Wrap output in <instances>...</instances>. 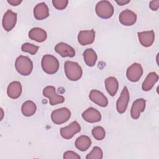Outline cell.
I'll list each match as a JSON object with an SVG mask.
<instances>
[{
    "label": "cell",
    "instance_id": "obj_1",
    "mask_svg": "<svg viewBox=\"0 0 159 159\" xmlns=\"http://www.w3.org/2000/svg\"><path fill=\"white\" fill-rule=\"evenodd\" d=\"M64 69L66 77L71 81H78L82 76V68L76 62L71 61H65Z\"/></svg>",
    "mask_w": 159,
    "mask_h": 159
},
{
    "label": "cell",
    "instance_id": "obj_2",
    "mask_svg": "<svg viewBox=\"0 0 159 159\" xmlns=\"http://www.w3.org/2000/svg\"><path fill=\"white\" fill-rule=\"evenodd\" d=\"M15 68L20 75L28 76L33 70V63L28 57L20 55L16 60Z\"/></svg>",
    "mask_w": 159,
    "mask_h": 159
},
{
    "label": "cell",
    "instance_id": "obj_3",
    "mask_svg": "<svg viewBox=\"0 0 159 159\" xmlns=\"http://www.w3.org/2000/svg\"><path fill=\"white\" fill-rule=\"evenodd\" d=\"M42 68L44 72L52 75L57 72L59 68V62L56 57L52 55H45L41 61Z\"/></svg>",
    "mask_w": 159,
    "mask_h": 159
},
{
    "label": "cell",
    "instance_id": "obj_4",
    "mask_svg": "<svg viewBox=\"0 0 159 159\" xmlns=\"http://www.w3.org/2000/svg\"><path fill=\"white\" fill-rule=\"evenodd\" d=\"M96 12L97 15L102 19H109L111 17L114 13V7L108 1H101L96 6Z\"/></svg>",
    "mask_w": 159,
    "mask_h": 159
},
{
    "label": "cell",
    "instance_id": "obj_5",
    "mask_svg": "<svg viewBox=\"0 0 159 159\" xmlns=\"http://www.w3.org/2000/svg\"><path fill=\"white\" fill-rule=\"evenodd\" d=\"M71 117V112L66 107H61L53 111L51 114V119L52 122L60 125L68 121Z\"/></svg>",
    "mask_w": 159,
    "mask_h": 159
},
{
    "label": "cell",
    "instance_id": "obj_6",
    "mask_svg": "<svg viewBox=\"0 0 159 159\" xmlns=\"http://www.w3.org/2000/svg\"><path fill=\"white\" fill-rule=\"evenodd\" d=\"M44 96L49 99V103L51 106L62 103L65 101V98L63 96L56 93L55 88L53 86H47L43 90Z\"/></svg>",
    "mask_w": 159,
    "mask_h": 159
},
{
    "label": "cell",
    "instance_id": "obj_7",
    "mask_svg": "<svg viewBox=\"0 0 159 159\" xmlns=\"http://www.w3.org/2000/svg\"><path fill=\"white\" fill-rule=\"evenodd\" d=\"M143 75V68L140 64L134 63L127 70L126 76L128 80L132 82L138 81Z\"/></svg>",
    "mask_w": 159,
    "mask_h": 159
},
{
    "label": "cell",
    "instance_id": "obj_8",
    "mask_svg": "<svg viewBox=\"0 0 159 159\" xmlns=\"http://www.w3.org/2000/svg\"><path fill=\"white\" fill-rule=\"evenodd\" d=\"M81 127L79 123L76 121H73L68 125L62 127L60 129V135L65 139H71L76 134L80 132Z\"/></svg>",
    "mask_w": 159,
    "mask_h": 159
},
{
    "label": "cell",
    "instance_id": "obj_9",
    "mask_svg": "<svg viewBox=\"0 0 159 159\" xmlns=\"http://www.w3.org/2000/svg\"><path fill=\"white\" fill-rule=\"evenodd\" d=\"M17 22V14L12 11L7 10L3 16L2 26L6 31H11Z\"/></svg>",
    "mask_w": 159,
    "mask_h": 159
},
{
    "label": "cell",
    "instance_id": "obj_10",
    "mask_svg": "<svg viewBox=\"0 0 159 159\" xmlns=\"http://www.w3.org/2000/svg\"><path fill=\"white\" fill-rule=\"evenodd\" d=\"M129 93L127 88L124 86L120 93V96L116 102V109L119 113L122 114L126 111L129 104Z\"/></svg>",
    "mask_w": 159,
    "mask_h": 159
},
{
    "label": "cell",
    "instance_id": "obj_11",
    "mask_svg": "<svg viewBox=\"0 0 159 159\" xmlns=\"http://www.w3.org/2000/svg\"><path fill=\"white\" fill-rule=\"evenodd\" d=\"M119 20L122 25L130 26L135 23L137 20V15L134 12L129 9H125L120 12Z\"/></svg>",
    "mask_w": 159,
    "mask_h": 159
},
{
    "label": "cell",
    "instance_id": "obj_12",
    "mask_svg": "<svg viewBox=\"0 0 159 159\" xmlns=\"http://www.w3.org/2000/svg\"><path fill=\"white\" fill-rule=\"evenodd\" d=\"M95 39V32L93 29L89 30H81L78 35V41L81 45L91 44Z\"/></svg>",
    "mask_w": 159,
    "mask_h": 159
},
{
    "label": "cell",
    "instance_id": "obj_13",
    "mask_svg": "<svg viewBox=\"0 0 159 159\" xmlns=\"http://www.w3.org/2000/svg\"><path fill=\"white\" fill-rule=\"evenodd\" d=\"M146 101L143 98H139L134 101L130 110L131 117L134 119H137L141 112H143L145 109Z\"/></svg>",
    "mask_w": 159,
    "mask_h": 159
},
{
    "label": "cell",
    "instance_id": "obj_14",
    "mask_svg": "<svg viewBox=\"0 0 159 159\" xmlns=\"http://www.w3.org/2000/svg\"><path fill=\"white\" fill-rule=\"evenodd\" d=\"M55 50L62 57H73L75 55L74 48L64 42L58 43L55 47Z\"/></svg>",
    "mask_w": 159,
    "mask_h": 159
},
{
    "label": "cell",
    "instance_id": "obj_15",
    "mask_svg": "<svg viewBox=\"0 0 159 159\" xmlns=\"http://www.w3.org/2000/svg\"><path fill=\"white\" fill-rule=\"evenodd\" d=\"M137 35L140 44L145 47H150L154 42L155 33L152 30L138 32Z\"/></svg>",
    "mask_w": 159,
    "mask_h": 159
},
{
    "label": "cell",
    "instance_id": "obj_16",
    "mask_svg": "<svg viewBox=\"0 0 159 159\" xmlns=\"http://www.w3.org/2000/svg\"><path fill=\"white\" fill-rule=\"evenodd\" d=\"M89 98L93 102L101 107H106L108 104L107 98L102 93L98 90H91L89 93Z\"/></svg>",
    "mask_w": 159,
    "mask_h": 159
},
{
    "label": "cell",
    "instance_id": "obj_17",
    "mask_svg": "<svg viewBox=\"0 0 159 159\" xmlns=\"http://www.w3.org/2000/svg\"><path fill=\"white\" fill-rule=\"evenodd\" d=\"M81 116L84 120L90 123L97 122L101 119V113L94 107H89L87 109L82 113Z\"/></svg>",
    "mask_w": 159,
    "mask_h": 159
},
{
    "label": "cell",
    "instance_id": "obj_18",
    "mask_svg": "<svg viewBox=\"0 0 159 159\" xmlns=\"http://www.w3.org/2000/svg\"><path fill=\"white\" fill-rule=\"evenodd\" d=\"M34 16L37 20H43L49 16V9L45 2L37 4L34 8Z\"/></svg>",
    "mask_w": 159,
    "mask_h": 159
},
{
    "label": "cell",
    "instance_id": "obj_19",
    "mask_svg": "<svg viewBox=\"0 0 159 159\" xmlns=\"http://www.w3.org/2000/svg\"><path fill=\"white\" fill-rule=\"evenodd\" d=\"M22 85L20 82L15 81L11 82L7 86V96L12 99L18 98L22 93Z\"/></svg>",
    "mask_w": 159,
    "mask_h": 159
},
{
    "label": "cell",
    "instance_id": "obj_20",
    "mask_svg": "<svg viewBox=\"0 0 159 159\" xmlns=\"http://www.w3.org/2000/svg\"><path fill=\"white\" fill-rule=\"evenodd\" d=\"M29 37L31 40L37 42H43L47 39V34L45 30L39 27H34L29 32Z\"/></svg>",
    "mask_w": 159,
    "mask_h": 159
},
{
    "label": "cell",
    "instance_id": "obj_21",
    "mask_svg": "<svg viewBox=\"0 0 159 159\" xmlns=\"http://www.w3.org/2000/svg\"><path fill=\"white\" fill-rule=\"evenodd\" d=\"M104 83L107 93L111 96H115L119 88V83L117 79L113 76L108 77L105 80Z\"/></svg>",
    "mask_w": 159,
    "mask_h": 159
},
{
    "label": "cell",
    "instance_id": "obj_22",
    "mask_svg": "<svg viewBox=\"0 0 159 159\" xmlns=\"http://www.w3.org/2000/svg\"><path fill=\"white\" fill-rule=\"evenodd\" d=\"M158 76L155 72H151L148 73L142 83V89L145 91H150L153 87L154 84L158 81Z\"/></svg>",
    "mask_w": 159,
    "mask_h": 159
},
{
    "label": "cell",
    "instance_id": "obj_23",
    "mask_svg": "<svg viewBox=\"0 0 159 159\" xmlns=\"http://www.w3.org/2000/svg\"><path fill=\"white\" fill-rule=\"evenodd\" d=\"M75 147L80 151L84 152L89 148L91 145L90 138L86 135H81L75 141Z\"/></svg>",
    "mask_w": 159,
    "mask_h": 159
},
{
    "label": "cell",
    "instance_id": "obj_24",
    "mask_svg": "<svg viewBox=\"0 0 159 159\" xmlns=\"http://www.w3.org/2000/svg\"><path fill=\"white\" fill-rule=\"evenodd\" d=\"M83 58L85 63L88 66H93L97 61V55L93 48H87L83 52Z\"/></svg>",
    "mask_w": 159,
    "mask_h": 159
},
{
    "label": "cell",
    "instance_id": "obj_25",
    "mask_svg": "<svg viewBox=\"0 0 159 159\" xmlns=\"http://www.w3.org/2000/svg\"><path fill=\"white\" fill-rule=\"evenodd\" d=\"M37 110L35 104L32 101H27L23 103L21 107L22 113L24 116L30 117L33 116Z\"/></svg>",
    "mask_w": 159,
    "mask_h": 159
},
{
    "label": "cell",
    "instance_id": "obj_26",
    "mask_svg": "<svg viewBox=\"0 0 159 159\" xmlns=\"http://www.w3.org/2000/svg\"><path fill=\"white\" fill-rule=\"evenodd\" d=\"M92 135L96 140H102L105 137L106 132L103 127L101 126H96L93 129Z\"/></svg>",
    "mask_w": 159,
    "mask_h": 159
},
{
    "label": "cell",
    "instance_id": "obj_27",
    "mask_svg": "<svg viewBox=\"0 0 159 159\" xmlns=\"http://www.w3.org/2000/svg\"><path fill=\"white\" fill-rule=\"evenodd\" d=\"M103 157L102 151L99 147H93L91 152L88 153L86 158V159H102Z\"/></svg>",
    "mask_w": 159,
    "mask_h": 159
},
{
    "label": "cell",
    "instance_id": "obj_28",
    "mask_svg": "<svg viewBox=\"0 0 159 159\" xmlns=\"http://www.w3.org/2000/svg\"><path fill=\"white\" fill-rule=\"evenodd\" d=\"M39 48V46L30 43H25L21 47V50L24 52H27L31 55H35Z\"/></svg>",
    "mask_w": 159,
    "mask_h": 159
},
{
    "label": "cell",
    "instance_id": "obj_29",
    "mask_svg": "<svg viewBox=\"0 0 159 159\" xmlns=\"http://www.w3.org/2000/svg\"><path fill=\"white\" fill-rule=\"evenodd\" d=\"M68 3L67 0H53L52 4L53 6L58 10H62L66 7Z\"/></svg>",
    "mask_w": 159,
    "mask_h": 159
},
{
    "label": "cell",
    "instance_id": "obj_30",
    "mask_svg": "<svg viewBox=\"0 0 159 159\" xmlns=\"http://www.w3.org/2000/svg\"><path fill=\"white\" fill-rule=\"evenodd\" d=\"M64 159H80L81 157L73 151H66L63 153Z\"/></svg>",
    "mask_w": 159,
    "mask_h": 159
},
{
    "label": "cell",
    "instance_id": "obj_31",
    "mask_svg": "<svg viewBox=\"0 0 159 159\" xmlns=\"http://www.w3.org/2000/svg\"><path fill=\"white\" fill-rule=\"evenodd\" d=\"M149 6H150V8L152 11L158 10V9L159 7V0L150 1V4H149Z\"/></svg>",
    "mask_w": 159,
    "mask_h": 159
},
{
    "label": "cell",
    "instance_id": "obj_32",
    "mask_svg": "<svg viewBox=\"0 0 159 159\" xmlns=\"http://www.w3.org/2000/svg\"><path fill=\"white\" fill-rule=\"evenodd\" d=\"M7 2L11 4L12 6H16L19 5L22 2V1L21 0H7Z\"/></svg>",
    "mask_w": 159,
    "mask_h": 159
},
{
    "label": "cell",
    "instance_id": "obj_33",
    "mask_svg": "<svg viewBox=\"0 0 159 159\" xmlns=\"http://www.w3.org/2000/svg\"><path fill=\"white\" fill-rule=\"evenodd\" d=\"M116 2L119 6H124L130 2V0H119V1H116Z\"/></svg>",
    "mask_w": 159,
    "mask_h": 159
},
{
    "label": "cell",
    "instance_id": "obj_34",
    "mask_svg": "<svg viewBox=\"0 0 159 159\" xmlns=\"http://www.w3.org/2000/svg\"><path fill=\"white\" fill-rule=\"evenodd\" d=\"M1 112H2V116H1V120H2V117H3V114H4V112H3V111H2V108L1 109Z\"/></svg>",
    "mask_w": 159,
    "mask_h": 159
}]
</instances>
